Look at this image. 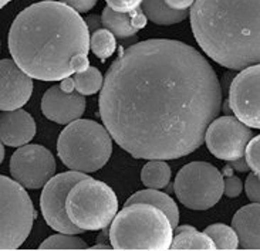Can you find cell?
<instances>
[{"label": "cell", "mask_w": 260, "mask_h": 251, "mask_svg": "<svg viewBox=\"0 0 260 251\" xmlns=\"http://www.w3.org/2000/svg\"><path fill=\"white\" fill-rule=\"evenodd\" d=\"M100 117L135 159L195 152L218 118L222 88L209 61L182 42L152 39L121 50L100 92Z\"/></svg>", "instance_id": "cell-1"}, {"label": "cell", "mask_w": 260, "mask_h": 251, "mask_svg": "<svg viewBox=\"0 0 260 251\" xmlns=\"http://www.w3.org/2000/svg\"><path fill=\"white\" fill-rule=\"evenodd\" d=\"M90 30L77 10L44 0L17 14L9 31V51L26 74L40 81H63L71 63L90 51Z\"/></svg>", "instance_id": "cell-2"}, {"label": "cell", "mask_w": 260, "mask_h": 251, "mask_svg": "<svg viewBox=\"0 0 260 251\" xmlns=\"http://www.w3.org/2000/svg\"><path fill=\"white\" fill-rule=\"evenodd\" d=\"M195 40L215 63L231 70L260 64V0H195Z\"/></svg>", "instance_id": "cell-3"}, {"label": "cell", "mask_w": 260, "mask_h": 251, "mask_svg": "<svg viewBox=\"0 0 260 251\" xmlns=\"http://www.w3.org/2000/svg\"><path fill=\"white\" fill-rule=\"evenodd\" d=\"M174 226L168 216L149 203L128 204L114 217L110 241L115 250H169Z\"/></svg>", "instance_id": "cell-4"}, {"label": "cell", "mask_w": 260, "mask_h": 251, "mask_svg": "<svg viewBox=\"0 0 260 251\" xmlns=\"http://www.w3.org/2000/svg\"><path fill=\"white\" fill-rule=\"evenodd\" d=\"M57 154L70 170L92 173L104 167L113 154V136L91 119H76L60 133Z\"/></svg>", "instance_id": "cell-5"}, {"label": "cell", "mask_w": 260, "mask_h": 251, "mask_svg": "<svg viewBox=\"0 0 260 251\" xmlns=\"http://www.w3.org/2000/svg\"><path fill=\"white\" fill-rule=\"evenodd\" d=\"M66 210L69 219L83 231L104 230L118 213V199L107 183L85 177L69 192Z\"/></svg>", "instance_id": "cell-6"}, {"label": "cell", "mask_w": 260, "mask_h": 251, "mask_svg": "<svg viewBox=\"0 0 260 251\" xmlns=\"http://www.w3.org/2000/svg\"><path fill=\"white\" fill-rule=\"evenodd\" d=\"M35 220L36 210L26 188L0 174V250L21 247Z\"/></svg>", "instance_id": "cell-7"}, {"label": "cell", "mask_w": 260, "mask_h": 251, "mask_svg": "<svg viewBox=\"0 0 260 251\" xmlns=\"http://www.w3.org/2000/svg\"><path fill=\"white\" fill-rule=\"evenodd\" d=\"M174 190L178 200L190 210L213 207L225 193L223 174L206 162H192L178 172Z\"/></svg>", "instance_id": "cell-8"}, {"label": "cell", "mask_w": 260, "mask_h": 251, "mask_svg": "<svg viewBox=\"0 0 260 251\" xmlns=\"http://www.w3.org/2000/svg\"><path fill=\"white\" fill-rule=\"evenodd\" d=\"M88 177L87 173L71 170L56 174L43 186L40 196V209L42 214L53 230L66 234H81L84 231L71 222L66 210V200L71 188Z\"/></svg>", "instance_id": "cell-9"}, {"label": "cell", "mask_w": 260, "mask_h": 251, "mask_svg": "<svg viewBox=\"0 0 260 251\" xmlns=\"http://www.w3.org/2000/svg\"><path fill=\"white\" fill-rule=\"evenodd\" d=\"M253 136L252 129L235 117L215 118L205 133V142L213 156L225 162L242 158Z\"/></svg>", "instance_id": "cell-10"}, {"label": "cell", "mask_w": 260, "mask_h": 251, "mask_svg": "<svg viewBox=\"0 0 260 251\" xmlns=\"http://www.w3.org/2000/svg\"><path fill=\"white\" fill-rule=\"evenodd\" d=\"M56 159L42 145L20 147L10 159V173L26 189H40L56 173Z\"/></svg>", "instance_id": "cell-11"}, {"label": "cell", "mask_w": 260, "mask_h": 251, "mask_svg": "<svg viewBox=\"0 0 260 251\" xmlns=\"http://www.w3.org/2000/svg\"><path fill=\"white\" fill-rule=\"evenodd\" d=\"M228 102L236 118L260 129V64L243 68L233 78Z\"/></svg>", "instance_id": "cell-12"}, {"label": "cell", "mask_w": 260, "mask_h": 251, "mask_svg": "<svg viewBox=\"0 0 260 251\" xmlns=\"http://www.w3.org/2000/svg\"><path fill=\"white\" fill-rule=\"evenodd\" d=\"M33 80L14 60H0V111H13L27 104Z\"/></svg>", "instance_id": "cell-13"}, {"label": "cell", "mask_w": 260, "mask_h": 251, "mask_svg": "<svg viewBox=\"0 0 260 251\" xmlns=\"http://www.w3.org/2000/svg\"><path fill=\"white\" fill-rule=\"evenodd\" d=\"M85 98L80 92H67L60 85H54L46 91L42 99L43 115L50 121L69 125L81 118L85 111Z\"/></svg>", "instance_id": "cell-14"}, {"label": "cell", "mask_w": 260, "mask_h": 251, "mask_svg": "<svg viewBox=\"0 0 260 251\" xmlns=\"http://www.w3.org/2000/svg\"><path fill=\"white\" fill-rule=\"evenodd\" d=\"M36 135V122L24 110L3 111L0 114V140L12 148L27 145Z\"/></svg>", "instance_id": "cell-15"}, {"label": "cell", "mask_w": 260, "mask_h": 251, "mask_svg": "<svg viewBox=\"0 0 260 251\" xmlns=\"http://www.w3.org/2000/svg\"><path fill=\"white\" fill-rule=\"evenodd\" d=\"M232 227L243 250H260V203L238 210L233 216Z\"/></svg>", "instance_id": "cell-16"}, {"label": "cell", "mask_w": 260, "mask_h": 251, "mask_svg": "<svg viewBox=\"0 0 260 251\" xmlns=\"http://www.w3.org/2000/svg\"><path fill=\"white\" fill-rule=\"evenodd\" d=\"M147 19L145 13L140 12V9L129 13H121L107 6L101 14L103 27L110 30L120 40L134 37L141 28L147 26Z\"/></svg>", "instance_id": "cell-17"}, {"label": "cell", "mask_w": 260, "mask_h": 251, "mask_svg": "<svg viewBox=\"0 0 260 251\" xmlns=\"http://www.w3.org/2000/svg\"><path fill=\"white\" fill-rule=\"evenodd\" d=\"M133 203H149L154 204L158 209H161L167 216L169 222L174 226V229L178 227L179 223V210L176 203L169 197L167 193L159 192V189H148V190H140L137 193H134L131 197H128L125 206L133 204Z\"/></svg>", "instance_id": "cell-18"}, {"label": "cell", "mask_w": 260, "mask_h": 251, "mask_svg": "<svg viewBox=\"0 0 260 251\" xmlns=\"http://www.w3.org/2000/svg\"><path fill=\"white\" fill-rule=\"evenodd\" d=\"M169 250H216V245L205 231L201 233L192 226H178Z\"/></svg>", "instance_id": "cell-19"}, {"label": "cell", "mask_w": 260, "mask_h": 251, "mask_svg": "<svg viewBox=\"0 0 260 251\" xmlns=\"http://www.w3.org/2000/svg\"><path fill=\"white\" fill-rule=\"evenodd\" d=\"M141 7L148 19L158 26H172L188 17V10H172L165 5L164 0H144Z\"/></svg>", "instance_id": "cell-20"}, {"label": "cell", "mask_w": 260, "mask_h": 251, "mask_svg": "<svg viewBox=\"0 0 260 251\" xmlns=\"http://www.w3.org/2000/svg\"><path fill=\"white\" fill-rule=\"evenodd\" d=\"M141 181L148 189H164L171 181V167L165 161H149L141 170Z\"/></svg>", "instance_id": "cell-21"}, {"label": "cell", "mask_w": 260, "mask_h": 251, "mask_svg": "<svg viewBox=\"0 0 260 251\" xmlns=\"http://www.w3.org/2000/svg\"><path fill=\"white\" fill-rule=\"evenodd\" d=\"M73 81H74V90L84 97L97 94L104 85L103 74L95 67H88L81 73H76Z\"/></svg>", "instance_id": "cell-22"}, {"label": "cell", "mask_w": 260, "mask_h": 251, "mask_svg": "<svg viewBox=\"0 0 260 251\" xmlns=\"http://www.w3.org/2000/svg\"><path fill=\"white\" fill-rule=\"evenodd\" d=\"M205 233L212 238L216 245V250H238L239 247V237L233 227L226 224L218 223L208 226Z\"/></svg>", "instance_id": "cell-23"}, {"label": "cell", "mask_w": 260, "mask_h": 251, "mask_svg": "<svg viewBox=\"0 0 260 251\" xmlns=\"http://www.w3.org/2000/svg\"><path fill=\"white\" fill-rule=\"evenodd\" d=\"M117 37L107 28H99L97 31L91 33L90 37V49L99 57L100 60H107L113 56L117 50Z\"/></svg>", "instance_id": "cell-24"}, {"label": "cell", "mask_w": 260, "mask_h": 251, "mask_svg": "<svg viewBox=\"0 0 260 251\" xmlns=\"http://www.w3.org/2000/svg\"><path fill=\"white\" fill-rule=\"evenodd\" d=\"M88 245L85 244L77 234H54L50 236L40 244V250H87Z\"/></svg>", "instance_id": "cell-25"}, {"label": "cell", "mask_w": 260, "mask_h": 251, "mask_svg": "<svg viewBox=\"0 0 260 251\" xmlns=\"http://www.w3.org/2000/svg\"><path fill=\"white\" fill-rule=\"evenodd\" d=\"M245 158L250 170H253V173L260 177V135L252 138L247 144Z\"/></svg>", "instance_id": "cell-26"}, {"label": "cell", "mask_w": 260, "mask_h": 251, "mask_svg": "<svg viewBox=\"0 0 260 251\" xmlns=\"http://www.w3.org/2000/svg\"><path fill=\"white\" fill-rule=\"evenodd\" d=\"M107 6L111 7L115 12L121 13H129L138 10L144 0H106Z\"/></svg>", "instance_id": "cell-27"}, {"label": "cell", "mask_w": 260, "mask_h": 251, "mask_svg": "<svg viewBox=\"0 0 260 251\" xmlns=\"http://www.w3.org/2000/svg\"><path fill=\"white\" fill-rule=\"evenodd\" d=\"M247 199L253 203H260V177L254 173L249 174L245 183Z\"/></svg>", "instance_id": "cell-28"}, {"label": "cell", "mask_w": 260, "mask_h": 251, "mask_svg": "<svg viewBox=\"0 0 260 251\" xmlns=\"http://www.w3.org/2000/svg\"><path fill=\"white\" fill-rule=\"evenodd\" d=\"M242 190H243V183L239 177H236L233 174H228L225 179V193L223 195L233 199V197L240 196Z\"/></svg>", "instance_id": "cell-29"}, {"label": "cell", "mask_w": 260, "mask_h": 251, "mask_svg": "<svg viewBox=\"0 0 260 251\" xmlns=\"http://www.w3.org/2000/svg\"><path fill=\"white\" fill-rule=\"evenodd\" d=\"M58 2H61L64 5L73 7L74 10H77L78 13L90 12L99 3V0H58Z\"/></svg>", "instance_id": "cell-30"}, {"label": "cell", "mask_w": 260, "mask_h": 251, "mask_svg": "<svg viewBox=\"0 0 260 251\" xmlns=\"http://www.w3.org/2000/svg\"><path fill=\"white\" fill-rule=\"evenodd\" d=\"M164 2H165V5L169 9H172V10H181V12H186L195 3V0H164Z\"/></svg>", "instance_id": "cell-31"}, {"label": "cell", "mask_w": 260, "mask_h": 251, "mask_svg": "<svg viewBox=\"0 0 260 251\" xmlns=\"http://www.w3.org/2000/svg\"><path fill=\"white\" fill-rule=\"evenodd\" d=\"M229 166L232 167L233 170H236V172H240V173H246L250 170V167L247 165L246 158H239V159H235V161L229 162Z\"/></svg>", "instance_id": "cell-32"}, {"label": "cell", "mask_w": 260, "mask_h": 251, "mask_svg": "<svg viewBox=\"0 0 260 251\" xmlns=\"http://www.w3.org/2000/svg\"><path fill=\"white\" fill-rule=\"evenodd\" d=\"M85 23H87V27L90 30V33H94L97 31L99 28H103V21H101V16H97V14H91L85 19Z\"/></svg>", "instance_id": "cell-33"}, {"label": "cell", "mask_w": 260, "mask_h": 251, "mask_svg": "<svg viewBox=\"0 0 260 251\" xmlns=\"http://www.w3.org/2000/svg\"><path fill=\"white\" fill-rule=\"evenodd\" d=\"M5 144L0 140V165L3 163V159H5V147H3Z\"/></svg>", "instance_id": "cell-34"}, {"label": "cell", "mask_w": 260, "mask_h": 251, "mask_svg": "<svg viewBox=\"0 0 260 251\" xmlns=\"http://www.w3.org/2000/svg\"><path fill=\"white\" fill-rule=\"evenodd\" d=\"M12 0H0V9H3V7L6 6L7 3H10Z\"/></svg>", "instance_id": "cell-35"}]
</instances>
